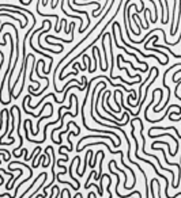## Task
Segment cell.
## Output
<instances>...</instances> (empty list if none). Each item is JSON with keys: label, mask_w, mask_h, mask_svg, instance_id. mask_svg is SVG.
Returning <instances> with one entry per match:
<instances>
[{"label": "cell", "mask_w": 181, "mask_h": 198, "mask_svg": "<svg viewBox=\"0 0 181 198\" xmlns=\"http://www.w3.org/2000/svg\"><path fill=\"white\" fill-rule=\"evenodd\" d=\"M97 53H98V56H100V68L102 69V72H103V67H102V56H101L100 49H98V48H97Z\"/></svg>", "instance_id": "5"}, {"label": "cell", "mask_w": 181, "mask_h": 198, "mask_svg": "<svg viewBox=\"0 0 181 198\" xmlns=\"http://www.w3.org/2000/svg\"><path fill=\"white\" fill-rule=\"evenodd\" d=\"M102 162H103V155H102V157H101V160H100V171H98V174L94 177V180H100L101 177H102Z\"/></svg>", "instance_id": "3"}, {"label": "cell", "mask_w": 181, "mask_h": 198, "mask_svg": "<svg viewBox=\"0 0 181 198\" xmlns=\"http://www.w3.org/2000/svg\"><path fill=\"white\" fill-rule=\"evenodd\" d=\"M27 125H29V129H30V132H32V135H33V136H37V132L34 130V127H33L32 120H27Z\"/></svg>", "instance_id": "4"}, {"label": "cell", "mask_w": 181, "mask_h": 198, "mask_svg": "<svg viewBox=\"0 0 181 198\" xmlns=\"http://www.w3.org/2000/svg\"><path fill=\"white\" fill-rule=\"evenodd\" d=\"M154 149H159V151H162V153H163V159H165V162L167 163V166H173V167H181V164H178V163H172V162H169L167 160V156H166V151L163 148H154Z\"/></svg>", "instance_id": "2"}, {"label": "cell", "mask_w": 181, "mask_h": 198, "mask_svg": "<svg viewBox=\"0 0 181 198\" xmlns=\"http://www.w3.org/2000/svg\"><path fill=\"white\" fill-rule=\"evenodd\" d=\"M90 156H93V151L91 149H89L87 152H86V157H85V162H83V170L80 171V174H79V177H83L86 172V166H87V159H90Z\"/></svg>", "instance_id": "1"}]
</instances>
